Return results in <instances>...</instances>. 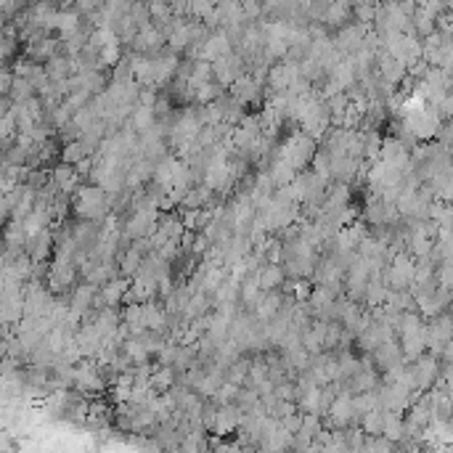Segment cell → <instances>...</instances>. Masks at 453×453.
<instances>
[{"mask_svg": "<svg viewBox=\"0 0 453 453\" xmlns=\"http://www.w3.org/2000/svg\"><path fill=\"white\" fill-rule=\"evenodd\" d=\"M114 207L112 201V194L101 186H85V188H77L75 194V212H77L82 220H96L101 223L103 217L109 215V210Z\"/></svg>", "mask_w": 453, "mask_h": 453, "instance_id": "6da1fadb", "label": "cell"}, {"mask_svg": "<svg viewBox=\"0 0 453 453\" xmlns=\"http://www.w3.org/2000/svg\"><path fill=\"white\" fill-rule=\"evenodd\" d=\"M313 140L315 138L313 136H308V133H297V136L286 138L281 146H278L276 159H284V162H289L295 170H302V167L315 157Z\"/></svg>", "mask_w": 453, "mask_h": 453, "instance_id": "7a4b0ae2", "label": "cell"}, {"mask_svg": "<svg viewBox=\"0 0 453 453\" xmlns=\"http://www.w3.org/2000/svg\"><path fill=\"white\" fill-rule=\"evenodd\" d=\"M75 276H77V273H75V255L59 252L56 260L51 262V268H48V284H51V292L59 295V292L72 289Z\"/></svg>", "mask_w": 453, "mask_h": 453, "instance_id": "3957f363", "label": "cell"}, {"mask_svg": "<svg viewBox=\"0 0 453 453\" xmlns=\"http://www.w3.org/2000/svg\"><path fill=\"white\" fill-rule=\"evenodd\" d=\"M75 390L79 393H101L103 390V374L96 360H82L75 366Z\"/></svg>", "mask_w": 453, "mask_h": 453, "instance_id": "277c9868", "label": "cell"}, {"mask_svg": "<svg viewBox=\"0 0 453 453\" xmlns=\"http://www.w3.org/2000/svg\"><path fill=\"white\" fill-rule=\"evenodd\" d=\"M212 72H215V79L223 85V88H228V85H234L241 75H244V61L238 53H225L223 59L212 61Z\"/></svg>", "mask_w": 453, "mask_h": 453, "instance_id": "5b68a950", "label": "cell"}, {"mask_svg": "<svg viewBox=\"0 0 453 453\" xmlns=\"http://www.w3.org/2000/svg\"><path fill=\"white\" fill-rule=\"evenodd\" d=\"M353 419H358V411H355V400L350 390H345V393L336 395V400L332 403V408H329V421H332V427H347Z\"/></svg>", "mask_w": 453, "mask_h": 453, "instance_id": "8992f818", "label": "cell"}, {"mask_svg": "<svg viewBox=\"0 0 453 453\" xmlns=\"http://www.w3.org/2000/svg\"><path fill=\"white\" fill-rule=\"evenodd\" d=\"M231 51H234V45H231L228 32H215V35H210V38L199 45V59L217 61L223 59L225 53H231Z\"/></svg>", "mask_w": 453, "mask_h": 453, "instance_id": "52a82bcc", "label": "cell"}, {"mask_svg": "<svg viewBox=\"0 0 453 453\" xmlns=\"http://www.w3.org/2000/svg\"><path fill=\"white\" fill-rule=\"evenodd\" d=\"M241 408H238V403H225V406H220L217 408V419H215V427H212V432L217 434H231L234 430H238V424H241Z\"/></svg>", "mask_w": 453, "mask_h": 453, "instance_id": "ba28073f", "label": "cell"}, {"mask_svg": "<svg viewBox=\"0 0 453 453\" xmlns=\"http://www.w3.org/2000/svg\"><path fill=\"white\" fill-rule=\"evenodd\" d=\"M231 96H234L241 106L252 103V101H257V96H260V79H257L255 75H241V77L231 85Z\"/></svg>", "mask_w": 453, "mask_h": 453, "instance_id": "9c48e42d", "label": "cell"}, {"mask_svg": "<svg viewBox=\"0 0 453 453\" xmlns=\"http://www.w3.org/2000/svg\"><path fill=\"white\" fill-rule=\"evenodd\" d=\"M51 247H53V231L45 228V231H40L35 236H27V247L24 249L35 262H42L48 257V252H51Z\"/></svg>", "mask_w": 453, "mask_h": 453, "instance_id": "30bf717a", "label": "cell"}, {"mask_svg": "<svg viewBox=\"0 0 453 453\" xmlns=\"http://www.w3.org/2000/svg\"><path fill=\"white\" fill-rule=\"evenodd\" d=\"M79 173H77V167L75 164H61V167H56L53 170V177H51V183L59 188V191H64V194H72L75 188H79Z\"/></svg>", "mask_w": 453, "mask_h": 453, "instance_id": "8fae6325", "label": "cell"}, {"mask_svg": "<svg viewBox=\"0 0 453 453\" xmlns=\"http://www.w3.org/2000/svg\"><path fill=\"white\" fill-rule=\"evenodd\" d=\"M69 305H72V310H77L82 318H85V313L96 305V284H79L77 289H75V295H72V299H69Z\"/></svg>", "mask_w": 453, "mask_h": 453, "instance_id": "7c38bea8", "label": "cell"}, {"mask_svg": "<svg viewBox=\"0 0 453 453\" xmlns=\"http://www.w3.org/2000/svg\"><path fill=\"white\" fill-rule=\"evenodd\" d=\"M164 42V32L157 29V27H151V24H143L138 29V35L133 40V45H136V51H157L159 45Z\"/></svg>", "mask_w": 453, "mask_h": 453, "instance_id": "4fadbf2b", "label": "cell"}, {"mask_svg": "<svg viewBox=\"0 0 453 453\" xmlns=\"http://www.w3.org/2000/svg\"><path fill=\"white\" fill-rule=\"evenodd\" d=\"M143 323H146V329H154V332H162L164 334V329H167V323H170V313L167 310H162L157 302H143Z\"/></svg>", "mask_w": 453, "mask_h": 453, "instance_id": "5bb4252c", "label": "cell"}, {"mask_svg": "<svg viewBox=\"0 0 453 453\" xmlns=\"http://www.w3.org/2000/svg\"><path fill=\"white\" fill-rule=\"evenodd\" d=\"M334 45L339 53H355L363 45V29L360 27H345V29H339Z\"/></svg>", "mask_w": 453, "mask_h": 453, "instance_id": "9a60e30c", "label": "cell"}, {"mask_svg": "<svg viewBox=\"0 0 453 453\" xmlns=\"http://www.w3.org/2000/svg\"><path fill=\"white\" fill-rule=\"evenodd\" d=\"M130 284H133V281H125V278H112L109 284H103V289H101V299H103L106 305L117 308L119 302L127 297V292H130Z\"/></svg>", "mask_w": 453, "mask_h": 453, "instance_id": "2e32d148", "label": "cell"}, {"mask_svg": "<svg viewBox=\"0 0 453 453\" xmlns=\"http://www.w3.org/2000/svg\"><path fill=\"white\" fill-rule=\"evenodd\" d=\"M281 302H284V297L278 295L276 289H268V292H262V297L257 299L255 315L260 321H268V318H273L281 310Z\"/></svg>", "mask_w": 453, "mask_h": 453, "instance_id": "e0dca14e", "label": "cell"}, {"mask_svg": "<svg viewBox=\"0 0 453 453\" xmlns=\"http://www.w3.org/2000/svg\"><path fill=\"white\" fill-rule=\"evenodd\" d=\"M143 260H146V252L140 249L138 244L127 247V252L119 257V273H125V276H136V273L140 271V265H143Z\"/></svg>", "mask_w": 453, "mask_h": 453, "instance_id": "ac0fdd59", "label": "cell"}, {"mask_svg": "<svg viewBox=\"0 0 453 453\" xmlns=\"http://www.w3.org/2000/svg\"><path fill=\"white\" fill-rule=\"evenodd\" d=\"M284 276H286V268H281L278 262H265L260 268V286L268 292V289H278L284 284Z\"/></svg>", "mask_w": 453, "mask_h": 453, "instance_id": "d6986e66", "label": "cell"}, {"mask_svg": "<svg viewBox=\"0 0 453 453\" xmlns=\"http://www.w3.org/2000/svg\"><path fill=\"white\" fill-rule=\"evenodd\" d=\"M434 374H437L434 360L432 358H424V360H419L414 369H411V382H414V387L424 390V387H430V382L434 379Z\"/></svg>", "mask_w": 453, "mask_h": 453, "instance_id": "ffe728a7", "label": "cell"}, {"mask_svg": "<svg viewBox=\"0 0 453 453\" xmlns=\"http://www.w3.org/2000/svg\"><path fill=\"white\" fill-rule=\"evenodd\" d=\"M130 125H133L136 133H146L149 127H154V125H157V112H154V106L138 103V106L133 109V114H130Z\"/></svg>", "mask_w": 453, "mask_h": 453, "instance_id": "44dd1931", "label": "cell"}, {"mask_svg": "<svg viewBox=\"0 0 453 453\" xmlns=\"http://www.w3.org/2000/svg\"><path fill=\"white\" fill-rule=\"evenodd\" d=\"M374 353H376V363H379L382 369H395V366L403 360V355H400V350H397V345H395L393 339H390V342H382Z\"/></svg>", "mask_w": 453, "mask_h": 453, "instance_id": "7402d4cb", "label": "cell"}, {"mask_svg": "<svg viewBox=\"0 0 453 453\" xmlns=\"http://www.w3.org/2000/svg\"><path fill=\"white\" fill-rule=\"evenodd\" d=\"M53 29H59L64 40L72 38V35H77L79 32V14H75V11H61V14H56Z\"/></svg>", "mask_w": 453, "mask_h": 453, "instance_id": "603a6c76", "label": "cell"}, {"mask_svg": "<svg viewBox=\"0 0 453 453\" xmlns=\"http://www.w3.org/2000/svg\"><path fill=\"white\" fill-rule=\"evenodd\" d=\"M271 177H273L276 188H281V186H289V183H295L297 170L292 167V164H289V162H284V159H273V164H271Z\"/></svg>", "mask_w": 453, "mask_h": 453, "instance_id": "cb8c5ba5", "label": "cell"}, {"mask_svg": "<svg viewBox=\"0 0 453 453\" xmlns=\"http://www.w3.org/2000/svg\"><path fill=\"white\" fill-rule=\"evenodd\" d=\"M45 72H48L51 82L66 79L69 75H75V72H72V59H61V56H53V59H48V64H45Z\"/></svg>", "mask_w": 453, "mask_h": 453, "instance_id": "d4e9b609", "label": "cell"}, {"mask_svg": "<svg viewBox=\"0 0 453 453\" xmlns=\"http://www.w3.org/2000/svg\"><path fill=\"white\" fill-rule=\"evenodd\" d=\"M122 321L133 329V334L143 332L146 329V323H143V302H127V308L122 313Z\"/></svg>", "mask_w": 453, "mask_h": 453, "instance_id": "484cf974", "label": "cell"}, {"mask_svg": "<svg viewBox=\"0 0 453 453\" xmlns=\"http://www.w3.org/2000/svg\"><path fill=\"white\" fill-rule=\"evenodd\" d=\"M360 427H363V432L376 437V434L384 432V411L382 408H374V411H369V414L360 416Z\"/></svg>", "mask_w": 453, "mask_h": 453, "instance_id": "4316f807", "label": "cell"}, {"mask_svg": "<svg viewBox=\"0 0 453 453\" xmlns=\"http://www.w3.org/2000/svg\"><path fill=\"white\" fill-rule=\"evenodd\" d=\"M90 151H88V146L82 143V140H69L66 146H64V151H61V162H66V164H77L82 159L88 157Z\"/></svg>", "mask_w": 453, "mask_h": 453, "instance_id": "83f0119b", "label": "cell"}, {"mask_svg": "<svg viewBox=\"0 0 453 453\" xmlns=\"http://www.w3.org/2000/svg\"><path fill=\"white\" fill-rule=\"evenodd\" d=\"M347 0H334V3H329L326 8H323V21L326 24H342V21L347 19Z\"/></svg>", "mask_w": 453, "mask_h": 453, "instance_id": "f1b7e54d", "label": "cell"}, {"mask_svg": "<svg viewBox=\"0 0 453 453\" xmlns=\"http://www.w3.org/2000/svg\"><path fill=\"white\" fill-rule=\"evenodd\" d=\"M149 11H151V19L157 21L159 27H170L173 24V8L167 5V0H151Z\"/></svg>", "mask_w": 453, "mask_h": 453, "instance_id": "f546056e", "label": "cell"}, {"mask_svg": "<svg viewBox=\"0 0 453 453\" xmlns=\"http://www.w3.org/2000/svg\"><path fill=\"white\" fill-rule=\"evenodd\" d=\"M249 366H252V360L238 358L234 366H228V374H225V379H228V382H234V384H244V382H247V376H249Z\"/></svg>", "mask_w": 453, "mask_h": 453, "instance_id": "4dcf8cb0", "label": "cell"}, {"mask_svg": "<svg viewBox=\"0 0 453 453\" xmlns=\"http://www.w3.org/2000/svg\"><path fill=\"white\" fill-rule=\"evenodd\" d=\"M175 366H162L157 369L154 374H151V384L157 387V390H170L173 387V382H175V371H173Z\"/></svg>", "mask_w": 453, "mask_h": 453, "instance_id": "1f68e13d", "label": "cell"}, {"mask_svg": "<svg viewBox=\"0 0 453 453\" xmlns=\"http://www.w3.org/2000/svg\"><path fill=\"white\" fill-rule=\"evenodd\" d=\"M236 397H238V384L228 382V379L217 387V393H215V400L220 403V406H225V403H236Z\"/></svg>", "mask_w": 453, "mask_h": 453, "instance_id": "d6a6232c", "label": "cell"}, {"mask_svg": "<svg viewBox=\"0 0 453 453\" xmlns=\"http://www.w3.org/2000/svg\"><path fill=\"white\" fill-rule=\"evenodd\" d=\"M382 434H387L390 440H397V437L403 434V421H400V416L395 414V411H387V414H384V432Z\"/></svg>", "mask_w": 453, "mask_h": 453, "instance_id": "836d02e7", "label": "cell"}, {"mask_svg": "<svg viewBox=\"0 0 453 453\" xmlns=\"http://www.w3.org/2000/svg\"><path fill=\"white\" fill-rule=\"evenodd\" d=\"M99 59H101V66H112V64H117V61H119L117 42H109V45H103V48L99 51Z\"/></svg>", "mask_w": 453, "mask_h": 453, "instance_id": "e575fe53", "label": "cell"}, {"mask_svg": "<svg viewBox=\"0 0 453 453\" xmlns=\"http://www.w3.org/2000/svg\"><path fill=\"white\" fill-rule=\"evenodd\" d=\"M342 321H329V332H326V347H336L342 342Z\"/></svg>", "mask_w": 453, "mask_h": 453, "instance_id": "d590c367", "label": "cell"}, {"mask_svg": "<svg viewBox=\"0 0 453 453\" xmlns=\"http://www.w3.org/2000/svg\"><path fill=\"white\" fill-rule=\"evenodd\" d=\"M215 419H217V408L204 403V408H201V427L204 430H212L215 427Z\"/></svg>", "mask_w": 453, "mask_h": 453, "instance_id": "8d00e7d4", "label": "cell"}, {"mask_svg": "<svg viewBox=\"0 0 453 453\" xmlns=\"http://www.w3.org/2000/svg\"><path fill=\"white\" fill-rule=\"evenodd\" d=\"M310 292H313V289H310V284H308L305 278H299V281L295 284V297H297V299H308V297H310Z\"/></svg>", "mask_w": 453, "mask_h": 453, "instance_id": "74e56055", "label": "cell"}, {"mask_svg": "<svg viewBox=\"0 0 453 453\" xmlns=\"http://www.w3.org/2000/svg\"><path fill=\"white\" fill-rule=\"evenodd\" d=\"M138 103H143V106H154V103H157V96L151 93V88H149V90H140Z\"/></svg>", "mask_w": 453, "mask_h": 453, "instance_id": "f35d334b", "label": "cell"}]
</instances>
